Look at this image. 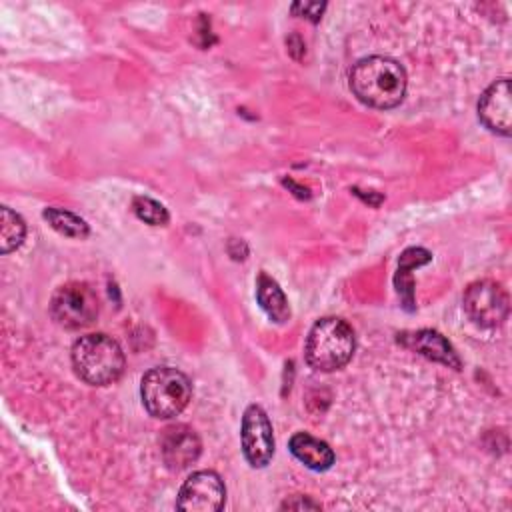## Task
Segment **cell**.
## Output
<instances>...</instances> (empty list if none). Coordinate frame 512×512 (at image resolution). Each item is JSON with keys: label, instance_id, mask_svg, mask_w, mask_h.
<instances>
[{"label": "cell", "instance_id": "cell-1", "mask_svg": "<svg viewBox=\"0 0 512 512\" xmlns=\"http://www.w3.org/2000/svg\"><path fill=\"white\" fill-rule=\"evenodd\" d=\"M406 70L388 56H368L358 60L350 70V90L354 96L378 110L398 106L406 96Z\"/></svg>", "mask_w": 512, "mask_h": 512}, {"label": "cell", "instance_id": "cell-2", "mask_svg": "<svg viewBox=\"0 0 512 512\" xmlns=\"http://www.w3.org/2000/svg\"><path fill=\"white\" fill-rule=\"evenodd\" d=\"M74 372L90 386H108L124 372V352L120 344L102 332L80 336L72 346Z\"/></svg>", "mask_w": 512, "mask_h": 512}, {"label": "cell", "instance_id": "cell-3", "mask_svg": "<svg viewBox=\"0 0 512 512\" xmlns=\"http://www.w3.org/2000/svg\"><path fill=\"white\" fill-rule=\"evenodd\" d=\"M356 348L352 326L336 316L320 318L308 332L304 356L306 362L320 372L344 368Z\"/></svg>", "mask_w": 512, "mask_h": 512}, {"label": "cell", "instance_id": "cell-4", "mask_svg": "<svg viewBox=\"0 0 512 512\" xmlns=\"http://www.w3.org/2000/svg\"><path fill=\"white\" fill-rule=\"evenodd\" d=\"M140 396L150 416L166 420L178 416L188 406L192 384L178 368L156 366L142 376Z\"/></svg>", "mask_w": 512, "mask_h": 512}, {"label": "cell", "instance_id": "cell-5", "mask_svg": "<svg viewBox=\"0 0 512 512\" xmlns=\"http://www.w3.org/2000/svg\"><path fill=\"white\" fill-rule=\"evenodd\" d=\"M98 310V296L84 282L62 284L60 288H56L50 300L52 318L68 330H78L92 324L98 316Z\"/></svg>", "mask_w": 512, "mask_h": 512}, {"label": "cell", "instance_id": "cell-6", "mask_svg": "<svg viewBox=\"0 0 512 512\" xmlns=\"http://www.w3.org/2000/svg\"><path fill=\"white\" fill-rule=\"evenodd\" d=\"M464 312L468 318L482 328L500 326L510 312V300L506 290L494 280L472 282L462 298Z\"/></svg>", "mask_w": 512, "mask_h": 512}, {"label": "cell", "instance_id": "cell-7", "mask_svg": "<svg viewBox=\"0 0 512 512\" xmlns=\"http://www.w3.org/2000/svg\"><path fill=\"white\" fill-rule=\"evenodd\" d=\"M242 452L252 468H264L274 456V434L268 414L262 406L250 404L242 416L240 428Z\"/></svg>", "mask_w": 512, "mask_h": 512}, {"label": "cell", "instance_id": "cell-8", "mask_svg": "<svg viewBox=\"0 0 512 512\" xmlns=\"http://www.w3.org/2000/svg\"><path fill=\"white\" fill-rule=\"evenodd\" d=\"M224 502L226 486L222 478L212 470H198L184 480L176 508L188 512H216L224 508Z\"/></svg>", "mask_w": 512, "mask_h": 512}, {"label": "cell", "instance_id": "cell-9", "mask_svg": "<svg viewBox=\"0 0 512 512\" xmlns=\"http://www.w3.org/2000/svg\"><path fill=\"white\" fill-rule=\"evenodd\" d=\"M480 122L498 136H510L512 132V88L510 78H498L492 82L478 100Z\"/></svg>", "mask_w": 512, "mask_h": 512}, {"label": "cell", "instance_id": "cell-10", "mask_svg": "<svg viewBox=\"0 0 512 512\" xmlns=\"http://www.w3.org/2000/svg\"><path fill=\"white\" fill-rule=\"evenodd\" d=\"M162 446V456L164 462L172 468V470H180L190 466L198 456H200V438L196 436V432L184 424H176V426H168L162 434L160 440Z\"/></svg>", "mask_w": 512, "mask_h": 512}, {"label": "cell", "instance_id": "cell-11", "mask_svg": "<svg viewBox=\"0 0 512 512\" xmlns=\"http://www.w3.org/2000/svg\"><path fill=\"white\" fill-rule=\"evenodd\" d=\"M402 342L410 348H414L416 352H420L422 356L446 364L450 368H460V358L454 352V348L450 346V342L436 330H418L412 334H404Z\"/></svg>", "mask_w": 512, "mask_h": 512}, {"label": "cell", "instance_id": "cell-12", "mask_svg": "<svg viewBox=\"0 0 512 512\" xmlns=\"http://www.w3.org/2000/svg\"><path fill=\"white\" fill-rule=\"evenodd\" d=\"M288 446H290L292 456L298 462H302L306 468H310V470L324 472V470H328L334 464L332 448L324 440L314 438L308 432H296L290 438Z\"/></svg>", "mask_w": 512, "mask_h": 512}, {"label": "cell", "instance_id": "cell-13", "mask_svg": "<svg viewBox=\"0 0 512 512\" xmlns=\"http://www.w3.org/2000/svg\"><path fill=\"white\" fill-rule=\"evenodd\" d=\"M256 300L270 320L284 324L290 318V306L282 288L266 272H260L256 280Z\"/></svg>", "mask_w": 512, "mask_h": 512}, {"label": "cell", "instance_id": "cell-14", "mask_svg": "<svg viewBox=\"0 0 512 512\" xmlns=\"http://www.w3.org/2000/svg\"><path fill=\"white\" fill-rule=\"evenodd\" d=\"M26 236L24 220L8 206L0 208V252L8 254L16 250Z\"/></svg>", "mask_w": 512, "mask_h": 512}, {"label": "cell", "instance_id": "cell-15", "mask_svg": "<svg viewBox=\"0 0 512 512\" xmlns=\"http://www.w3.org/2000/svg\"><path fill=\"white\" fill-rule=\"evenodd\" d=\"M44 218L56 232L70 236V238H86L90 232L88 224L80 216H76L68 210H62V208H46Z\"/></svg>", "mask_w": 512, "mask_h": 512}, {"label": "cell", "instance_id": "cell-16", "mask_svg": "<svg viewBox=\"0 0 512 512\" xmlns=\"http://www.w3.org/2000/svg\"><path fill=\"white\" fill-rule=\"evenodd\" d=\"M132 208H134V212H136V216L140 220H144V222H148L152 226L168 224V218H170L168 210L160 202H156V200H152L148 196H136L132 200Z\"/></svg>", "mask_w": 512, "mask_h": 512}, {"label": "cell", "instance_id": "cell-17", "mask_svg": "<svg viewBox=\"0 0 512 512\" xmlns=\"http://www.w3.org/2000/svg\"><path fill=\"white\" fill-rule=\"evenodd\" d=\"M324 8H326L324 2H298V4L292 6V12L300 14V16H306V18L316 22L320 18V14L324 12Z\"/></svg>", "mask_w": 512, "mask_h": 512}, {"label": "cell", "instance_id": "cell-18", "mask_svg": "<svg viewBox=\"0 0 512 512\" xmlns=\"http://www.w3.org/2000/svg\"><path fill=\"white\" fill-rule=\"evenodd\" d=\"M282 508H320V504H316V502H310V500H304V502H284L282 504Z\"/></svg>", "mask_w": 512, "mask_h": 512}]
</instances>
